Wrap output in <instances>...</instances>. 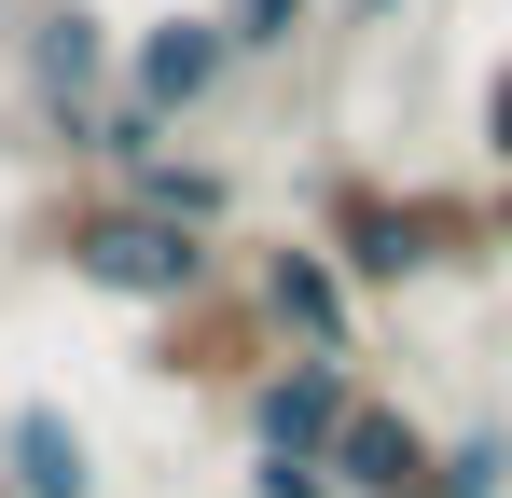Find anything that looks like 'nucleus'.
Listing matches in <instances>:
<instances>
[{"mask_svg":"<svg viewBox=\"0 0 512 498\" xmlns=\"http://www.w3.org/2000/svg\"><path fill=\"white\" fill-rule=\"evenodd\" d=\"M236 277H250L263 319H277V346H305V360H360V346H374V291H360L305 222H291V236H263Z\"/></svg>","mask_w":512,"mask_h":498,"instance_id":"nucleus-5","label":"nucleus"},{"mask_svg":"<svg viewBox=\"0 0 512 498\" xmlns=\"http://www.w3.org/2000/svg\"><path fill=\"white\" fill-rule=\"evenodd\" d=\"M250 83L236 56V28H222V0H167V14H125V111H153V125H208L222 97Z\"/></svg>","mask_w":512,"mask_h":498,"instance_id":"nucleus-4","label":"nucleus"},{"mask_svg":"<svg viewBox=\"0 0 512 498\" xmlns=\"http://www.w3.org/2000/svg\"><path fill=\"white\" fill-rule=\"evenodd\" d=\"M429 471H443V429L416 402H388V388H360V415L333 429V485L346 498H429Z\"/></svg>","mask_w":512,"mask_h":498,"instance_id":"nucleus-7","label":"nucleus"},{"mask_svg":"<svg viewBox=\"0 0 512 498\" xmlns=\"http://www.w3.org/2000/svg\"><path fill=\"white\" fill-rule=\"evenodd\" d=\"M222 28H236V56H250V70H277V56L319 28V0H222Z\"/></svg>","mask_w":512,"mask_h":498,"instance_id":"nucleus-11","label":"nucleus"},{"mask_svg":"<svg viewBox=\"0 0 512 498\" xmlns=\"http://www.w3.org/2000/svg\"><path fill=\"white\" fill-rule=\"evenodd\" d=\"M388 14H416V0H333V28H388Z\"/></svg>","mask_w":512,"mask_h":498,"instance_id":"nucleus-14","label":"nucleus"},{"mask_svg":"<svg viewBox=\"0 0 512 498\" xmlns=\"http://www.w3.org/2000/svg\"><path fill=\"white\" fill-rule=\"evenodd\" d=\"M111 194H125V208H153V222H194V236H236V208H250V194H236V166L194 153V139L125 153V166H111Z\"/></svg>","mask_w":512,"mask_h":498,"instance_id":"nucleus-8","label":"nucleus"},{"mask_svg":"<svg viewBox=\"0 0 512 498\" xmlns=\"http://www.w3.org/2000/svg\"><path fill=\"white\" fill-rule=\"evenodd\" d=\"M0 498H97V443L70 402H0Z\"/></svg>","mask_w":512,"mask_h":498,"instance_id":"nucleus-9","label":"nucleus"},{"mask_svg":"<svg viewBox=\"0 0 512 498\" xmlns=\"http://www.w3.org/2000/svg\"><path fill=\"white\" fill-rule=\"evenodd\" d=\"M14 249H28L42 277L97 291V305H125V319H167V305H194V291L222 277V236L153 222V208H125L111 180H56V166H42V194L14 208Z\"/></svg>","mask_w":512,"mask_h":498,"instance_id":"nucleus-1","label":"nucleus"},{"mask_svg":"<svg viewBox=\"0 0 512 498\" xmlns=\"http://www.w3.org/2000/svg\"><path fill=\"white\" fill-rule=\"evenodd\" d=\"M429 498H512V429H443Z\"/></svg>","mask_w":512,"mask_h":498,"instance_id":"nucleus-10","label":"nucleus"},{"mask_svg":"<svg viewBox=\"0 0 512 498\" xmlns=\"http://www.w3.org/2000/svg\"><path fill=\"white\" fill-rule=\"evenodd\" d=\"M277 360H291V346H277V319L250 305V277H236V263H222L194 305L139 319V374H153V388H194V402H250Z\"/></svg>","mask_w":512,"mask_h":498,"instance_id":"nucleus-3","label":"nucleus"},{"mask_svg":"<svg viewBox=\"0 0 512 498\" xmlns=\"http://www.w3.org/2000/svg\"><path fill=\"white\" fill-rule=\"evenodd\" d=\"M360 388H374L360 360H305V346H291L250 402H236V429H250V457H333V429L360 415Z\"/></svg>","mask_w":512,"mask_h":498,"instance_id":"nucleus-6","label":"nucleus"},{"mask_svg":"<svg viewBox=\"0 0 512 498\" xmlns=\"http://www.w3.org/2000/svg\"><path fill=\"white\" fill-rule=\"evenodd\" d=\"M471 153H485V180H512V56L471 83Z\"/></svg>","mask_w":512,"mask_h":498,"instance_id":"nucleus-12","label":"nucleus"},{"mask_svg":"<svg viewBox=\"0 0 512 498\" xmlns=\"http://www.w3.org/2000/svg\"><path fill=\"white\" fill-rule=\"evenodd\" d=\"M305 236L333 249L374 305L416 291V277H443V249H429V180H388V166H360V153H333L305 180Z\"/></svg>","mask_w":512,"mask_h":498,"instance_id":"nucleus-2","label":"nucleus"},{"mask_svg":"<svg viewBox=\"0 0 512 498\" xmlns=\"http://www.w3.org/2000/svg\"><path fill=\"white\" fill-rule=\"evenodd\" d=\"M250 498H346L333 457H250Z\"/></svg>","mask_w":512,"mask_h":498,"instance_id":"nucleus-13","label":"nucleus"},{"mask_svg":"<svg viewBox=\"0 0 512 498\" xmlns=\"http://www.w3.org/2000/svg\"><path fill=\"white\" fill-rule=\"evenodd\" d=\"M499 429H512V415H499Z\"/></svg>","mask_w":512,"mask_h":498,"instance_id":"nucleus-15","label":"nucleus"}]
</instances>
